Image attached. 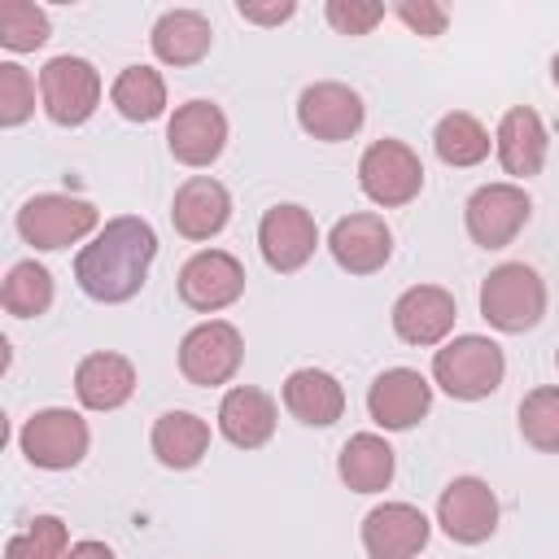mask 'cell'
<instances>
[{
    "label": "cell",
    "mask_w": 559,
    "mask_h": 559,
    "mask_svg": "<svg viewBox=\"0 0 559 559\" xmlns=\"http://www.w3.org/2000/svg\"><path fill=\"white\" fill-rule=\"evenodd\" d=\"M428 515L411 502H380L362 520V550L371 559H415L428 546Z\"/></svg>",
    "instance_id": "cell-15"
},
{
    "label": "cell",
    "mask_w": 559,
    "mask_h": 559,
    "mask_svg": "<svg viewBox=\"0 0 559 559\" xmlns=\"http://www.w3.org/2000/svg\"><path fill=\"white\" fill-rule=\"evenodd\" d=\"M507 376V358H502V345L489 341V336H454L445 341L437 354H432V380L459 397V402H480L489 397Z\"/></svg>",
    "instance_id": "cell-3"
},
{
    "label": "cell",
    "mask_w": 559,
    "mask_h": 559,
    "mask_svg": "<svg viewBox=\"0 0 559 559\" xmlns=\"http://www.w3.org/2000/svg\"><path fill=\"white\" fill-rule=\"evenodd\" d=\"M323 17L336 35H371L376 22H384V4H376V0H328Z\"/></svg>",
    "instance_id": "cell-34"
},
{
    "label": "cell",
    "mask_w": 559,
    "mask_h": 559,
    "mask_svg": "<svg viewBox=\"0 0 559 559\" xmlns=\"http://www.w3.org/2000/svg\"><path fill=\"white\" fill-rule=\"evenodd\" d=\"M367 109H362V96L349 87V83H310L301 96H297V122L306 135L323 140V144H341L349 135H358Z\"/></svg>",
    "instance_id": "cell-13"
},
{
    "label": "cell",
    "mask_w": 559,
    "mask_h": 559,
    "mask_svg": "<svg viewBox=\"0 0 559 559\" xmlns=\"http://www.w3.org/2000/svg\"><path fill=\"white\" fill-rule=\"evenodd\" d=\"M231 218V192L210 179V175H192L179 183L175 201H170V223L183 240H210L227 227Z\"/></svg>",
    "instance_id": "cell-19"
},
{
    "label": "cell",
    "mask_w": 559,
    "mask_h": 559,
    "mask_svg": "<svg viewBox=\"0 0 559 559\" xmlns=\"http://www.w3.org/2000/svg\"><path fill=\"white\" fill-rule=\"evenodd\" d=\"M555 367H559V354H555Z\"/></svg>",
    "instance_id": "cell-39"
},
{
    "label": "cell",
    "mask_w": 559,
    "mask_h": 559,
    "mask_svg": "<svg viewBox=\"0 0 559 559\" xmlns=\"http://www.w3.org/2000/svg\"><path fill=\"white\" fill-rule=\"evenodd\" d=\"M153 258H157V231L144 218L122 214V218H109L92 236V245L79 249L74 280L92 301L118 306V301H131L144 288Z\"/></svg>",
    "instance_id": "cell-1"
},
{
    "label": "cell",
    "mask_w": 559,
    "mask_h": 559,
    "mask_svg": "<svg viewBox=\"0 0 559 559\" xmlns=\"http://www.w3.org/2000/svg\"><path fill=\"white\" fill-rule=\"evenodd\" d=\"M358 188L367 192V201H376L384 210L406 205L424 188V162L402 140H376L358 157Z\"/></svg>",
    "instance_id": "cell-6"
},
{
    "label": "cell",
    "mask_w": 559,
    "mask_h": 559,
    "mask_svg": "<svg viewBox=\"0 0 559 559\" xmlns=\"http://www.w3.org/2000/svg\"><path fill=\"white\" fill-rule=\"evenodd\" d=\"M550 79H555V87H559V52L550 57Z\"/></svg>",
    "instance_id": "cell-38"
},
{
    "label": "cell",
    "mask_w": 559,
    "mask_h": 559,
    "mask_svg": "<svg viewBox=\"0 0 559 559\" xmlns=\"http://www.w3.org/2000/svg\"><path fill=\"white\" fill-rule=\"evenodd\" d=\"M148 44H153V57L162 66H197L214 44V26L197 9H166L153 22Z\"/></svg>",
    "instance_id": "cell-23"
},
{
    "label": "cell",
    "mask_w": 559,
    "mask_h": 559,
    "mask_svg": "<svg viewBox=\"0 0 559 559\" xmlns=\"http://www.w3.org/2000/svg\"><path fill=\"white\" fill-rule=\"evenodd\" d=\"M437 524L459 546H480L498 528V498L480 476H454L437 498Z\"/></svg>",
    "instance_id": "cell-10"
},
{
    "label": "cell",
    "mask_w": 559,
    "mask_h": 559,
    "mask_svg": "<svg viewBox=\"0 0 559 559\" xmlns=\"http://www.w3.org/2000/svg\"><path fill=\"white\" fill-rule=\"evenodd\" d=\"M258 249H262V262L280 275H293L301 271L314 249H319V227H314V214L306 205H271L258 223Z\"/></svg>",
    "instance_id": "cell-11"
},
{
    "label": "cell",
    "mask_w": 559,
    "mask_h": 559,
    "mask_svg": "<svg viewBox=\"0 0 559 559\" xmlns=\"http://www.w3.org/2000/svg\"><path fill=\"white\" fill-rule=\"evenodd\" d=\"M109 100H114V109H118L127 122H153V118H162V109H166V79H162L153 66H127V70L114 79Z\"/></svg>",
    "instance_id": "cell-27"
},
{
    "label": "cell",
    "mask_w": 559,
    "mask_h": 559,
    "mask_svg": "<svg viewBox=\"0 0 559 559\" xmlns=\"http://www.w3.org/2000/svg\"><path fill=\"white\" fill-rule=\"evenodd\" d=\"M454 319H459V306L441 284H415L393 301V332L406 345H441Z\"/></svg>",
    "instance_id": "cell-18"
},
{
    "label": "cell",
    "mask_w": 559,
    "mask_h": 559,
    "mask_svg": "<svg viewBox=\"0 0 559 559\" xmlns=\"http://www.w3.org/2000/svg\"><path fill=\"white\" fill-rule=\"evenodd\" d=\"M546 148H550V135H546V122L537 118V109L515 105L502 114V122L493 131V153L507 175H515V179L537 175L546 166Z\"/></svg>",
    "instance_id": "cell-20"
},
{
    "label": "cell",
    "mask_w": 559,
    "mask_h": 559,
    "mask_svg": "<svg viewBox=\"0 0 559 559\" xmlns=\"http://www.w3.org/2000/svg\"><path fill=\"white\" fill-rule=\"evenodd\" d=\"M245 293V266L227 249H201L179 266V301L188 310L214 314Z\"/></svg>",
    "instance_id": "cell-12"
},
{
    "label": "cell",
    "mask_w": 559,
    "mask_h": 559,
    "mask_svg": "<svg viewBox=\"0 0 559 559\" xmlns=\"http://www.w3.org/2000/svg\"><path fill=\"white\" fill-rule=\"evenodd\" d=\"M166 144L183 166H210L227 144V114L214 100H188L166 127Z\"/></svg>",
    "instance_id": "cell-17"
},
{
    "label": "cell",
    "mask_w": 559,
    "mask_h": 559,
    "mask_svg": "<svg viewBox=\"0 0 559 559\" xmlns=\"http://www.w3.org/2000/svg\"><path fill=\"white\" fill-rule=\"evenodd\" d=\"M218 432L236 445V450H258L271 441L275 432V397L253 389V384H236L223 393L218 402Z\"/></svg>",
    "instance_id": "cell-22"
},
{
    "label": "cell",
    "mask_w": 559,
    "mask_h": 559,
    "mask_svg": "<svg viewBox=\"0 0 559 559\" xmlns=\"http://www.w3.org/2000/svg\"><path fill=\"white\" fill-rule=\"evenodd\" d=\"M528 214H533V201H528V192L520 183H485L463 205L467 236L480 249H507L524 231Z\"/></svg>",
    "instance_id": "cell-9"
},
{
    "label": "cell",
    "mask_w": 559,
    "mask_h": 559,
    "mask_svg": "<svg viewBox=\"0 0 559 559\" xmlns=\"http://www.w3.org/2000/svg\"><path fill=\"white\" fill-rule=\"evenodd\" d=\"M66 550H70V533L66 520L57 515H35L22 533L4 542V559H66Z\"/></svg>",
    "instance_id": "cell-32"
},
{
    "label": "cell",
    "mask_w": 559,
    "mask_h": 559,
    "mask_svg": "<svg viewBox=\"0 0 559 559\" xmlns=\"http://www.w3.org/2000/svg\"><path fill=\"white\" fill-rule=\"evenodd\" d=\"M100 223L96 205L66 192H39L17 210V236L35 249H66L83 236H92Z\"/></svg>",
    "instance_id": "cell-5"
},
{
    "label": "cell",
    "mask_w": 559,
    "mask_h": 559,
    "mask_svg": "<svg viewBox=\"0 0 559 559\" xmlns=\"http://www.w3.org/2000/svg\"><path fill=\"white\" fill-rule=\"evenodd\" d=\"M480 314L489 319V328H498L507 336L537 328L546 314V280L528 262L493 266L480 284Z\"/></svg>",
    "instance_id": "cell-2"
},
{
    "label": "cell",
    "mask_w": 559,
    "mask_h": 559,
    "mask_svg": "<svg viewBox=\"0 0 559 559\" xmlns=\"http://www.w3.org/2000/svg\"><path fill=\"white\" fill-rule=\"evenodd\" d=\"M328 249L341 271L349 275H376L393 258V231L380 214H345L328 231Z\"/></svg>",
    "instance_id": "cell-16"
},
{
    "label": "cell",
    "mask_w": 559,
    "mask_h": 559,
    "mask_svg": "<svg viewBox=\"0 0 559 559\" xmlns=\"http://www.w3.org/2000/svg\"><path fill=\"white\" fill-rule=\"evenodd\" d=\"M393 13H397V22H402L406 31L424 35V39H437V35L445 31V22H450V13H445L437 0H397Z\"/></svg>",
    "instance_id": "cell-35"
},
{
    "label": "cell",
    "mask_w": 559,
    "mask_h": 559,
    "mask_svg": "<svg viewBox=\"0 0 559 559\" xmlns=\"http://www.w3.org/2000/svg\"><path fill=\"white\" fill-rule=\"evenodd\" d=\"M66 559H114V550H109L105 542H92V537H87V542H74V546L66 550Z\"/></svg>",
    "instance_id": "cell-37"
},
{
    "label": "cell",
    "mask_w": 559,
    "mask_h": 559,
    "mask_svg": "<svg viewBox=\"0 0 559 559\" xmlns=\"http://www.w3.org/2000/svg\"><path fill=\"white\" fill-rule=\"evenodd\" d=\"M432 148L445 166H480L489 157V131L480 127V118H472L467 109H454L437 122L432 131Z\"/></svg>",
    "instance_id": "cell-28"
},
{
    "label": "cell",
    "mask_w": 559,
    "mask_h": 559,
    "mask_svg": "<svg viewBox=\"0 0 559 559\" xmlns=\"http://www.w3.org/2000/svg\"><path fill=\"white\" fill-rule=\"evenodd\" d=\"M240 358H245V341L227 319H205L179 341V371L188 384L201 389L227 384L240 371Z\"/></svg>",
    "instance_id": "cell-8"
},
{
    "label": "cell",
    "mask_w": 559,
    "mask_h": 559,
    "mask_svg": "<svg viewBox=\"0 0 559 559\" xmlns=\"http://www.w3.org/2000/svg\"><path fill=\"white\" fill-rule=\"evenodd\" d=\"M39 100L57 127H79L100 105V74L87 57H52L39 70Z\"/></svg>",
    "instance_id": "cell-7"
},
{
    "label": "cell",
    "mask_w": 559,
    "mask_h": 559,
    "mask_svg": "<svg viewBox=\"0 0 559 559\" xmlns=\"http://www.w3.org/2000/svg\"><path fill=\"white\" fill-rule=\"evenodd\" d=\"M74 393L87 411H118L135 393V367L131 358L114 349H96L74 367Z\"/></svg>",
    "instance_id": "cell-21"
},
{
    "label": "cell",
    "mask_w": 559,
    "mask_h": 559,
    "mask_svg": "<svg viewBox=\"0 0 559 559\" xmlns=\"http://www.w3.org/2000/svg\"><path fill=\"white\" fill-rule=\"evenodd\" d=\"M432 406V384L415 367H389L371 380L367 389V415L384 432H406L415 428Z\"/></svg>",
    "instance_id": "cell-14"
},
{
    "label": "cell",
    "mask_w": 559,
    "mask_h": 559,
    "mask_svg": "<svg viewBox=\"0 0 559 559\" xmlns=\"http://www.w3.org/2000/svg\"><path fill=\"white\" fill-rule=\"evenodd\" d=\"M336 476L354 493H380L393 480V445L380 432H354L336 454Z\"/></svg>",
    "instance_id": "cell-26"
},
{
    "label": "cell",
    "mask_w": 559,
    "mask_h": 559,
    "mask_svg": "<svg viewBox=\"0 0 559 559\" xmlns=\"http://www.w3.org/2000/svg\"><path fill=\"white\" fill-rule=\"evenodd\" d=\"M35 114V83L17 61H0V127H22Z\"/></svg>",
    "instance_id": "cell-33"
},
{
    "label": "cell",
    "mask_w": 559,
    "mask_h": 559,
    "mask_svg": "<svg viewBox=\"0 0 559 559\" xmlns=\"http://www.w3.org/2000/svg\"><path fill=\"white\" fill-rule=\"evenodd\" d=\"M0 301H4V310L17 314V319H39V314L52 306V275H48V266H39L35 258H31V262H17V266L4 275Z\"/></svg>",
    "instance_id": "cell-29"
},
{
    "label": "cell",
    "mask_w": 559,
    "mask_h": 559,
    "mask_svg": "<svg viewBox=\"0 0 559 559\" xmlns=\"http://www.w3.org/2000/svg\"><path fill=\"white\" fill-rule=\"evenodd\" d=\"M148 441H153V454H157L162 467L188 472L210 450V424L201 415H192V411H166V415H157Z\"/></svg>",
    "instance_id": "cell-25"
},
{
    "label": "cell",
    "mask_w": 559,
    "mask_h": 559,
    "mask_svg": "<svg viewBox=\"0 0 559 559\" xmlns=\"http://www.w3.org/2000/svg\"><path fill=\"white\" fill-rule=\"evenodd\" d=\"M0 44L9 52H35L48 44V13L31 0H0Z\"/></svg>",
    "instance_id": "cell-31"
},
{
    "label": "cell",
    "mask_w": 559,
    "mask_h": 559,
    "mask_svg": "<svg viewBox=\"0 0 559 559\" xmlns=\"http://www.w3.org/2000/svg\"><path fill=\"white\" fill-rule=\"evenodd\" d=\"M236 13H240L245 22H258V26H280V22H288V17L297 13V4H293V0H275V4L240 0V4H236Z\"/></svg>",
    "instance_id": "cell-36"
},
{
    "label": "cell",
    "mask_w": 559,
    "mask_h": 559,
    "mask_svg": "<svg viewBox=\"0 0 559 559\" xmlns=\"http://www.w3.org/2000/svg\"><path fill=\"white\" fill-rule=\"evenodd\" d=\"M284 406L293 419H301L310 428H332L345 415V389L332 371L301 367L284 380Z\"/></svg>",
    "instance_id": "cell-24"
},
{
    "label": "cell",
    "mask_w": 559,
    "mask_h": 559,
    "mask_svg": "<svg viewBox=\"0 0 559 559\" xmlns=\"http://www.w3.org/2000/svg\"><path fill=\"white\" fill-rule=\"evenodd\" d=\"M520 432L533 450L559 454V384H542L520 402Z\"/></svg>",
    "instance_id": "cell-30"
},
{
    "label": "cell",
    "mask_w": 559,
    "mask_h": 559,
    "mask_svg": "<svg viewBox=\"0 0 559 559\" xmlns=\"http://www.w3.org/2000/svg\"><path fill=\"white\" fill-rule=\"evenodd\" d=\"M17 445H22V454H26L31 467L66 472V467H79L83 463V454L92 445V432H87V419L79 411L48 406V411H35L22 424Z\"/></svg>",
    "instance_id": "cell-4"
}]
</instances>
